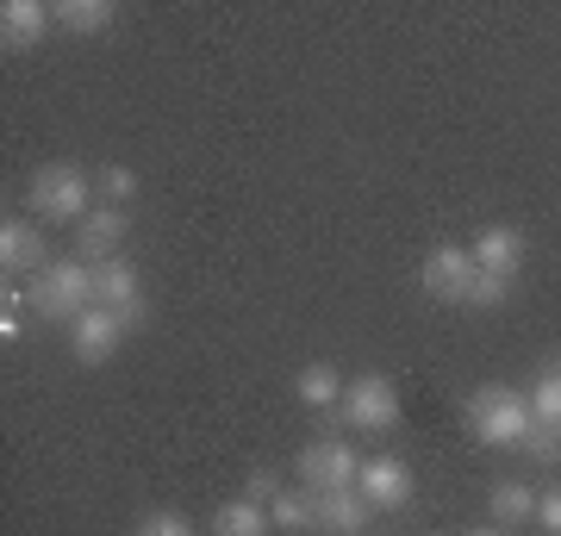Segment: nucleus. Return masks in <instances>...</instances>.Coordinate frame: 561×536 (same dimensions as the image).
<instances>
[{
    "label": "nucleus",
    "mask_w": 561,
    "mask_h": 536,
    "mask_svg": "<svg viewBox=\"0 0 561 536\" xmlns=\"http://www.w3.org/2000/svg\"><path fill=\"white\" fill-rule=\"evenodd\" d=\"M461 418H468V431L481 443H493V449H518L524 437H530V399L518 394V387H500V380H486V387H474L468 394V406H461Z\"/></svg>",
    "instance_id": "nucleus-1"
},
{
    "label": "nucleus",
    "mask_w": 561,
    "mask_h": 536,
    "mask_svg": "<svg viewBox=\"0 0 561 536\" xmlns=\"http://www.w3.org/2000/svg\"><path fill=\"white\" fill-rule=\"evenodd\" d=\"M25 206L44 225H81L94 213V175L76 169V162H44L32 175V187H25Z\"/></svg>",
    "instance_id": "nucleus-2"
},
{
    "label": "nucleus",
    "mask_w": 561,
    "mask_h": 536,
    "mask_svg": "<svg viewBox=\"0 0 561 536\" xmlns=\"http://www.w3.org/2000/svg\"><path fill=\"white\" fill-rule=\"evenodd\" d=\"M88 306H94V262L62 256L32 281V312H38L44 324H76Z\"/></svg>",
    "instance_id": "nucleus-3"
},
{
    "label": "nucleus",
    "mask_w": 561,
    "mask_h": 536,
    "mask_svg": "<svg viewBox=\"0 0 561 536\" xmlns=\"http://www.w3.org/2000/svg\"><path fill=\"white\" fill-rule=\"evenodd\" d=\"M362 480V456L356 443L343 437H319L300 449V487L306 493H343V487H356Z\"/></svg>",
    "instance_id": "nucleus-4"
},
{
    "label": "nucleus",
    "mask_w": 561,
    "mask_h": 536,
    "mask_svg": "<svg viewBox=\"0 0 561 536\" xmlns=\"http://www.w3.org/2000/svg\"><path fill=\"white\" fill-rule=\"evenodd\" d=\"M337 418L350 424V431H393L400 424V387L387 375H362L343 387V406Z\"/></svg>",
    "instance_id": "nucleus-5"
},
{
    "label": "nucleus",
    "mask_w": 561,
    "mask_h": 536,
    "mask_svg": "<svg viewBox=\"0 0 561 536\" xmlns=\"http://www.w3.org/2000/svg\"><path fill=\"white\" fill-rule=\"evenodd\" d=\"M0 269H7V281L13 275L38 281L44 269H50V238H44L32 219H0Z\"/></svg>",
    "instance_id": "nucleus-6"
},
{
    "label": "nucleus",
    "mask_w": 561,
    "mask_h": 536,
    "mask_svg": "<svg viewBox=\"0 0 561 536\" xmlns=\"http://www.w3.org/2000/svg\"><path fill=\"white\" fill-rule=\"evenodd\" d=\"M356 493L368 499L375 512H400V505H412V468H405L400 456H368L362 461Z\"/></svg>",
    "instance_id": "nucleus-7"
},
{
    "label": "nucleus",
    "mask_w": 561,
    "mask_h": 536,
    "mask_svg": "<svg viewBox=\"0 0 561 536\" xmlns=\"http://www.w3.org/2000/svg\"><path fill=\"white\" fill-rule=\"evenodd\" d=\"M119 343H125V324L119 312H106V306H88V312L69 324V350H76V362H113L119 356Z\"/></svg>",
    "instance_id": "nucleus-8"
},
{
    "label": "nucleus",
    "mask_w": 561,
    "mask_h": 536,
    "mask_svg": "<svg viewBox=\"0 0 561 536\" xmlns=\"http://www.w3.org/2000/svg\"><path fill=\"white\" fill-rule=\"evenodd\" d=\"M468 256H474L481 275L518 281V269H524V231H518V225H481L474 243H468Z\"/></svg>",
    "instance_id": "nucleus-9"
},
{
    "label": "nucleus",
    "mask_w": 561,
    "mask_h": 536,
    "mask_svg": "<svg viewBox=\"0 0 561 536\" xmlns=\"http://www.w3.org/2000/svg\"><path fill=\"white\" fill-rule=\"evenodd\" d=\"M468 281H474V256H468L461 243H437V250L424 256V294H431V299H443V306H461Z\"/></svg>",
    "instance_id": "nucleus-10"
},
{
    "label": "nucleus",
    "mask_w": 561,
    "mask_h": 536,
    "mask_svg": "<svg viewBox=\"0 0 561 536\" xmlns=\"http://www.w3.org/2000/svg\"><path fill=\"white\" fill-rule=\"evenodd\" d=\"M119 238H125V206H106V199H101V206L76 225V256L101 269V262L119 256Z\"/></svg>",
    "instance_id": "nucleus-11"
},
{
    "label": "nucleus",
    "mask_w": 561,
    "mask_h": 536,
    "mask_svg": "<svg viewBox=\"0 0 561 536\" xmlns=\"http://www.w3.org/2000/svg\"><path fill=\"white\" fill-rule=\"evenodd\" d=\"M57 25V7H44V0H7L0 7V44L7 50H32Z\"/></svg>",
    "instance_id": "nucleus-12"
},
{
    "label": "nucleus",
    "mask_w": 561,
    "mask_h": 536,
    "mask_svg": "<svg viewBox=\"0 0 561 536\" xmlns=\"http://www.w3.org/2000/svg\"><path fill=\"white\" fill-rule=\"evenodd\" d=\"M94 306H106V312H131V306H144V275L125 256L101 262V269H94Z\"/></svg>",
    "instance_id": "nucleus-13"
},
{
    "label": "nucleus",
    "mask_w": 561,
    "mask_h": 536,
    "mask_svg": "<svg viewBox=\"0 0 561 536\" xmlns=\"http://www.w3.org/2000/svg\"><path fill=\"white\" fill-rule=\"evenodd\" d=\"M368 517H375V505H368L356 487H343V493H319V524L331 536H362Z\"/></svg>",
    "instance_id": "nucleus-14"
},
{
    "label": "nucleus",
    "mask_w": 561,
    "mask_h": 536,
    "mask_svg": "<svg viewBox=\"0 0 561 536\" xmlns=\"http://www.w3.org/2000/svg\"><path fill=\"white\" fill-rule=\"evenodd\" d=\"M343 387H350V380H343L331 362H312V368H300V380H294L300 406H312V412H337V406H343Z\"/></svg>",
    "instance_id": "nucleus-15"
},
{
    "label": "nucleus",
    "mask_w": 561,
    "mask_h": 536,
    "mask_svg": "<svg viewBox=\"0 0 561 536\" xmlns=\"http://www.w3.org/2000/svg\"><path fill=\"white\" fill-rule=\"evenodd\" d=\"M268 524H275V517H268V505L243 493V499H231V505H219V517H213V536H262Z\"/></svg>",
    "instance_id": "nucleus-16"
},
{
    "label": "nucleus",
    "mask_w": 561,
    "mask_h": 536,
    "mask_svg": "<svg viewBox=\"0 0 561 536\" xmlns=\"http://www.w3.org/2000/svg\"><path fill=\"white\" fill-rule=\"evenodd\" d=\"M268 517H275V531H312V524H319V493L280 487V493L268 499Z\"/></svg>",
    "instance_id": "nucleus-17"
},
{
    "label": "nucleus",
    "mask_w": 561,
    "mask_h": 536,
    "mask_svg": "<svg viewBox=\"0 0 561 536\" xmlns=\"http://www.w3.org/2000/svg\"><path fill=\"white\" fill-rule=\"evenodd\" d=\"M524 517H537V487H524V480H493V524H500V531H518Z\"/></svg>",
    "instance_id": "nucleus-18"
},
{
    "label": "nucleus",
    "mask_w": 561,
    "mask_h": 536,
    "mask_svg": "<svg viewBox=\"0 0 561 536\" xmlns=\"http://www.w3.org/2000/svg\"><path fill=\"white\" fill-rule=\"evenodd\" d=\"M113 20H119V7H113V0H62V7H57V25H62V32H81V38L106 32Z\"/></svg>",
    "instance_id": "nucleus-19"
},
{
    "label": "nucleus",
    "mask_w": 561,
    "mask_h": 536,
    "mask_svg": "<svg viewBox=\"0 0 561 536\" xmlns=\"http://www.w3.org/2000/svg\"><path fill=\"white\" fill-rule=\"evenodd\" d=\"M524 399H530V418L537 424H556L561 431V362H542L537 380L524 387Z\"/></svg>",
    "instance_id": "nucleus-20"
},
{
    "label": "nucleus",
    "mask_w": 561,
    "mask_h": 536,
    "mask_svg": "<svg viewBox=\"0 0 561 536\" xmlns=\"http://www.w3.org/2000/svg\"><path fill=\"white\" fill-rule=\"evenodd\" d=\"M94 194H101L106 206H125V199L138 194V175H131L125 162H106V169H94Z\"/></svg>",
    "instance_id": "nucleus-21"
},
{
    "label": "nucleus",
    "mask_w": 561,
    "mask_h": 536,
    "mask_svg": "<svg viewBox=\"0 0 561 536\" xmlns=\"http://www.w3.org/2000/svg\"><path fill=\"white\" fill-rule=\"evenodd\" d=\"M505 299H512V281H505V275H481V269H474L468 294H461V306H481V312H493V306H505Z\"/></svg>",
    "instance_id": "nucleus-22"
},
{
    "label": "nucleus",
    "mask_w": 561,
    "mask_h": 536,
    "mask_svg": "<svg viewBox=\"0 0 561 536\" xmlns=\"http://www.w3.org/2000/svg\"><path fill=\"white\" fill-rule=\"evenodd\" d=\"M518 449L537 461V468H556V461H561V431H556V424H530V437H524Z\"/></svg>",
    "instance_id": "nucleus-23"
},
{
    "label": "nucleus",
    "mask_w": 561,
    "mask_h": 536,
    "mask_svg": "<svg viewBox=\"0 0 561 536\" xmlns=\"http://www.w3.org/2000/svg\"><path fill=\"white\" fill-rule=\"evenodd\" d=\"M131 536H194V524H187V517H175V512H150Z\"/></svg>",
    "instance_id": "nucleus-24"
},
{
    "label": "nucleus",
    "mask_w": 561,
    "mask_h": 536,
    "mask_svg": "<svg viewBox=\"0 0 561 536\" xmlns=\"http://www.w3.org/2000/svg\"><path fill=\"white\" fill-rule=\"evenodd\" d=\"M537 524L549 536H561V487H542L537 493Z\"/></svg>",
    "instance_id": "nucleus-25"
},
{
    "label": "nucleus",
    "mask_w": 561,
    "mask_h": 536,
    "mask_svg": "<svg viewBox=\"0 0 561 536\" xmlns=\"http://www.w3.org/2000/svg\"><path fill=\"white\" fill-rule=\"evenodd\" d=\"M275 493H280V480H275V475H250V499H262V505H268Z\"/></svg>",
    "instance_id": "nucleus-26"
},
{
    "label": "nucleus",
    "mask_w": 561,
    "mask_h": 536,
    "mask_svg": "<svg viewBox=\"0 0 561 536\" xmlns=\"http://www.w3.org/2000/svg\"><path fill=\"white\" fill-rule=\"evenodd\" d=\"M0 338H7V343L20 338V306H0Z\"/></svg>",
    "instance_id": "nucleus-27"
},
{
    "label": "nucleus",
    "mask_w": 561,
    "mask_h": 536,
    "mask_svg": "<svg viewBox=\"0 0 561 536\" xmlns=\"http://www.w3.org/2000/svg\"><path fill=\"white\" fill-rule=\"evenodd\" d=\"M468 536H518V531H500V524H486V531H468Z\"/></svg>",
    "instance_id": "nucleus-28"
},
{
    "label": "nucleus",
    "mask_w": 561,
    "mask_h": 536,
    "mask_svg": "<svg viewBox=\"0 0 561 536\" xmlns=\"http://www.w3.org/2000/svg\"><path fill=\"white\" fill-rule=\"evenodd\" d=\"M431 536H443V531H431Z\"/></svg>",
    "instance_id": "nucleus-29"
}]
</instances>
